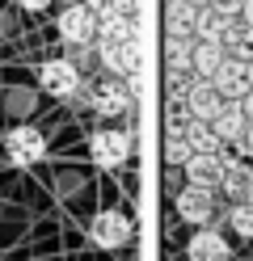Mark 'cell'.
I'll return each mask as SVG.
<instances>
[{
	"mask_svg": "<svg viewBox=\"0 0 253 261\" xmlns=\"http://www.w3.org/2000/svg\"><path fill=\"white\" fill-rule=\"evenodd\" d=\"M59 38L63 42H72V46H84V42H93L97 38V13L89 5H67L59 13Z\"/></svg>",
	"mask_w": 253,
	"mask_h": 261,
	"instance_id": "cell-2",
	"label": "cell"
},
{
	"mask_svg": "<svg viewBox=\"0 0 253 261\" xmlns=\"http://www.w3.org/2000/svg\"><path fill=\"white\" fill-rule=\"evenodd\" d=\"M47 5H51V0H17V9H26V13H38Z\"/></svg>",
	"mask_w": 253,
	"mask_h": 261,
	"instance_id": "cell-24",
	"label": "cell"
},
{
	"mask_svg": "<svg viewBox=\"0 0 253 261\" xmlns=\"http://www.w3.org/2000/svg\"><path fill=\"white\" fill-rule=\"evenodd\" d=\"M38 85H42V93L67 101V97L80 93V68H76L72 59H47L42 72H38Z\"/></svg>",
	"mask_w": 253,
	"mask_h": 261,
	"instance_id": "cell-1",
	"label": "cell"
},
{
	"mask_svg": "<svg viewBox=\"0 0 253 261\" xmlns=\"http://www.w3.org/2000/svg\"><path fill=\"white\" fill-rule=\"evenodd\" d=\"M219 190L228 194V202H249L253 198V165H245V160H224Z\"/></svg>",
	"mask_w": 253,
	"mask_h": 261,
	"instance_id": "cell-11",
	"label": "cell"
},
{
	"mask_svg": "<svg viewBox=\"0 0 253 261\" xmlns=\"http://www.w3.org/2000/svg\"><path fill=\"white\" fill-rule=\"evenodd\" d=\"M241 110H245V118H249V122H253V89H249V93H245V97H241Z\"/></svg>",
	"mask_w": 253,
	"mask_h": 261,
	"instance_id": "cell-25",
	"label": "cell"
},
{
	"mask_svg": "<svg viewBox=\"0 0 253 261\" xmlns=\"http://www.w3.org/2000/svg\"><path fill=\"white\" fill-rule=\"evenodd\" d=\"M236 17H241V21L253 30V0H241V13H236Z\"/></svg>",
	"mask_w": 253,
	"mask_h": 261,
	"instance_id": "cell-23",
	"label": "cell"
},
{
	"mask_svg": "<svg viewBox=\"0 0 253 261\" xmlns=\"http://www.w3.org/2000/svg\"><path fill=\"white\" fill-rule=\"evenodd\" d=\"M245 126H249V118H245V110H241V101H224L215 110V118H211V130L224 143H236L245 135Z\"/></svg>",
	"mask_w": 253,
	"mask_h": 261,
	"instance_id": "cell-14",
	"label": "cell"
},
{
	"mask_svg": "<svg viewBox=\"0 0 253 261\" xmlns=\"http://www.w3.org/2000/svg\"><path fill=\"white\" fill-rule=\"evenodd\" d=\"M165 160H169V165H186V160H190V139H186V126H181V130H169Z\"/></svg>",
	"mask_w": 253,
	"mask_h": 261,
	"instance_id": "cell-20",
	"label": "cell"
},
{
	"mask_svg": "<svg viewBox=\"0 0 253 261\" xmlns=\"http://www.w3.org/2000/svg\"><path fill=\"white\" fill-rule=\"evenodd\" d=\"M190 55H194V38L169 34V72H190Z\"/></svg>",
	"mask_w": 253,
	"mask_h": 261,
	"instance_id": "cell-18",
	"label": "cell"
},
{
	"mask_svg": "<svg viewBox=\"0 0 253 261\" xmlns=\"http://www.w3.org/2000/svg\"><path fill=\"white\" fill-rule=\"evenodd\" d=\"M5 152L13 165H38V160L47 156V139H42V130L38 126H13L9 130V139H5Z\"/></svg>",
	"mask_w": 253,
	"mask_h": 261,
	"instance_id": "cell-3",
	"label": "cell"
},
{
	"mask_svg": "<svg viewBox=\"0 0 253 261\" xmlns=\"http://www.w3.org/2000/svg\"><path fill=\"white\" fill-rule=\"evenodd\" d=\"M236 148H241L245 156H253V122L245 126V135H241V139H236Z\"/></svg>",
	"mask_w": 253,
	"mask_h": 261,
	"instance_id": "cell-22",
	"label": "cell"
},
{
	"mask_svg": "<svg viewBox=\"0 0 253 261\" xmlns=\"http://www.w3.org/2000/svg\"><path fill=\"white\" fill-rule=\"evenodd\" d=\"M219 63H224V46H219V42H198V38H194L190 72H194V76H202V80H211Z\"/></svg>",
	"mask_w": 253,
	"mask_h": 261,
	"instance_id": "cell-15",
	"label": "cell"
},
{
	"mask_svg": "<svg viewBox=\"0 0 253 261\" xmlns=\"http://www.w3.org/2000/svg\"><path fill=\"white\" fill-rule=\"evenodd\" d=\"M89 236H93V244H101V249H127L131 219L123 215V211H101V215H93V223H89Z\"/></svg>",
	"mask_w": 253,
	"mask_h": 261,
	"instance_id": "cell-5",
	"label": "cell"
},
{
	"mask_svg": "<svg viewBox=\"0 0 253 261\" xmlns=\"http://www.w3.org/2000/svg\"><path fill=\"white\" fill-rule=\"evenodd\" d=\"M89 152H93V165L118 169V165L131 156V135H127V130H93Z\"/></svg>",
	"mask_w": 253,
	"mask_h": 261,
	"instance_id": "cell-4",
	"label": "cell"
},
{
	"mask_svg": "<svg viewBox=\"0 0 253 261\" xmlns=\"http://www.w3.org/2000/svg\"><path fill=\"white\" fill-rule=\"evenodd\" d=\"M181 106H186V114H190V118L211 122V118H215V110L224 106V97H219V89L211 85V80L194 76V80H190V89H186V97H181Z\"/></svg>",
	"mask_w": 253,
	"mask_h": 261,
	"instance_id": "cell-7",
	"label": "cell"
},
{
	"mask_svg": "<svg viewBox=\"0 0 253 261\" xmlns=\"http://www.w3.org/2000/svg\"><path fill=\"white\" fill-rule=\"evenodd\" d=\"M101 63L114 72V76H135L140 72V38H123V42H97Z\"/></svg>",
	"mask_w": 253,
	"mask_h": 261,
	"instance_id": "cell-6",
	"label": "cell"
},
{
	"mask_svg": "<svg viewBox=\"0 0 253 261\" xmlns=\"http://www.w3.org/2000/svg\"><path fill=\"white\" fill-rule=\"evenodd\" d=\"M245 80H249V89H253V59L245 63Z\"/></svg>",
	"mask_w": 253,
	"mask_h": 261,
	"instance_id": "cell-26",
	"label": "cell"
},
{
	"mask_svg": "<svg viewBox=\"0 0 253 261\" xmlns=\"http://www.w3.org/2000/svg\"><path fill=\"white\" fill-rule=\"evenodd\" d=\"M215 190H202V186H186L177 194V215L186 223H198V227H207L211 215H215V198H211Z\"/></svg>",
	"mask_w": 253,
	"mask_h": 261,
	"instance_id": "cell-8",
	"label": "cell"
},
{
	"mask_svg": "<svg viewBox=\"0 0 253 261\" xmlns=\"http://www.w3.org/2000/svg\"><path fill=\"white\" fill-rule=\"evenodd\" d=\"M186 257H190V261H232V249H228V240L219 236L215 227H202V232L190 236Z\"/></svg>",
	"mask_w": 253,
	"mask_h": 261,
	"instance_id": "cell-12",
	"label": "cell"
},
{
	"mask_svg": "<svg viewBox=\"0 0 253 261\" xmlns=\"http://www.w3.org/2000/svg\"><path fill=\"white\" fill-rule=\"evenodd\" d=\"M186 139H190V152H219L224 148V139H219L211 130V122H202V118L186 122Z\"/></svg>",
	"mask_w": 253,
	"mask_h": 261,
	"instance_id": "cell-16",
	"label": "cell"
},
{
	"mask_svg": "<svg viewBox=\"0 0 253 261\" xmlns=\"http://www.w3.org/2000/svg\"><path fill=\"white\" fill-rule=\"evenodd\" d=\"M194 21H198V9L190 0H173V5H169V34L194 38Z\"/></svg>",
	"mask_w": 253,
	"mask_h": 261,
	"instance_id": "cell-17",
	"label": "cell"
},
{
	"mask_svg": "<svg viewBox=\"0 0 253 261\" xmlns=\"http://www.w3.org/2000/svg\"><path fill=\"white\" fill-rule=\"evenodd\" d=\"M207 5L215 13H224V17H236V13H241V0H207Z\"/></svg>",
	"mask_w": 253,
	"mask_h": 261,
	"instance_id": "cell-21",
	"label": "cell"
},
{
	"mask_svg": "<svg viewBox=\"0 0 253 261\" xmlns=\"http://www.w3.org/2000/svg\"><path fill=\"white\" fill-rule=\"evenodd\" d=\"M190 5H194V9H202V5H207V0H190Z\"/></svg>",
	"mask_w": 253,
	"mask_h": 261,
	"instance_id": "cell-27",
	"label": "cell"
},
{
	"mask_svg": "<svg viewBox=\"0 0 253 261\" xmlns=\"http://www.w3.org/2000/svg\"><path fill=\"white\" fill-rule=\"evenodd\" d=\"M211 85L219 89V97H224V101H241V97L249 93L245 63H241V59H232V55H224V63H219L215 76H211Z\"/></svg>",
	"mask_w": 253,
	"mask_h": 261,
	"instance_id": "cell-10",
	"label": "cell"
},
{
	"mask_svg": "<svg viewBox=\"0 0 253 261\" xmlns=\"http://www.w3.org/2000/svg\"><path fill=\"white\" fill-rule=\"evenodd\" d=\"M89 101H93L97 114L114 118V114H127V110H131V93H127V85H114V80H106V85H93Z\"/></svg>",
	"mask_w": 253,
	"mask_h": 261,
	"instance_id": "cell-13",
	"label": "cell"
},
{
	"mask_svg": "<svg viewBox=\"0 0 253 261\" xmlns=\"http://www.w3.org/2000/svg\"><path fill=\"white\" fill-rule=\"evenodd\" d=\"M228 227H232L236 236L253 240V198H249V202H232V206H228Z\"/></svg>",
	"mask_w": 253,
	"mask_h": 261,
	"instance_id": "cell-19",
	"label": "cell"
},
{
	"mask_svg": "<svg viewBox=\"0 0 253 261\" xmlns=\"http://www.w3.org/2000/svg\"><path fill=\"white\" fill-rule=\"evenodd\" d=\"M186 181L190 186H202V190H215L219 177H224V156L219 152H190V160H186Z\"/></svg>",
	"mask_w": 253,
	"mask_h": 261,
	"instance_id": "cell-9",
	"label": "cell"
}]
</instances>
